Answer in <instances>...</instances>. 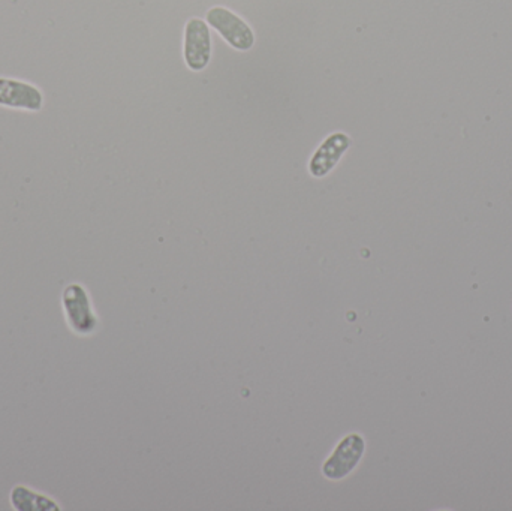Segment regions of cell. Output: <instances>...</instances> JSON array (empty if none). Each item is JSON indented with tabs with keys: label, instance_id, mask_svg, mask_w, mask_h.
I'll return each mask as SVG.
<instances>
[{
	"label": "cell",
	"instance_id": "4",
	"mask_svg": "<svg viewBox=\"0 0 512 511\" xmlns=\"http://www.w3.org/2000/svg\"><path fill=\"white\" fill-rule=\"evenodd\" d=\"M66 315H68L69 326L80 335H89L96 329V315L90 305L89 294L81 285H71L66 288L65 297Z\"/></svg>",
	"mask_w": 512,
	"mask_h": 511
},
{
	"label": "cell",
	"instance_id": "2",
	"mask_svg": "<svg viewBox=\"0 0 512 511\" xmlns=\"http://www.w3.org/2000/svg\"><path fill=\"white\" fill-rule=\"evenodd\" d=\"M207 21L236 50L248 51L254 47V30L230 9L215 6L207 12Z\"/></svg>",
	"mask_w": 512,
	"mask_h": 511
},
{
	"label": "cell",
	"instance_id": "5",
	"mask_svg": "<svg viewBox=\"0 0 512 511\" xmlns=\"http://www.w3.org/2000/svg\"><path fill=\"white\" fill-rule=\"evenodd\" d=\"M352 140L345 132H334L328 135L321 146L318 147L312 158L309 161V171L316 179H322L328 173L333 171V168L339 164L340 159L343 158L351 146Z\"/></svg>",
	"mask_w": 512,
	"mask_h": 511
},
{
	"label": "cell",
	"instance_id": "1",
	"mask_svg": "<svg viewBox=\"0 0 512 511\" xmlns=\"http://www.w3.org/2000/svg\"><path fill=\"white\" fill-rule=\"evenodd\" d=\"M366 452V441L360 434H349L337 444L330 458L322 465L325 479L339 482L357 468Z\"/></svg>",
	"mask_w": 512,
	"mask_h": 511
},
{
	"label": "cell",
	"instance_id": "6",
	"mask_svg": "<svg viewBox=\"0 0 512 511\" xmlns=\"http://www.w3.org/2000/svg\"><path fill=\"white\" fill-rule=\"evenodd\" d=\"M0 104L38 111L42 107V95L30 84L0 78Z\"/></svg>",
	"mask_w": 512,
	"mask_h": 511
},
{
	"label": "cell",
	"instance_id": "3",
	"mask_svg": "<svg viewBox=\"0 0 512 511\" xmlns=\"http://www.w3.org/2000/svg\"><path fill=\"white\" fill-rule=\"evenodd\" d=\"M212 59V35L206 21L191 18L185 29V62L194 72L203 71Z\"/></svg>",
	"mask_w": 512,
	"mask_h": 511
}]
</instances>
